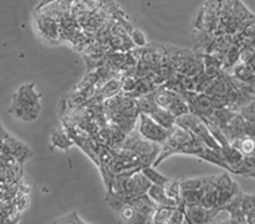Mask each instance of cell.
I'll return each mask as SVG.
<instances>
[{
  "label": "cell",
  "instance_id": "cell-1",
  "mask_svg": "<svg viewBox=\"0 0 255 224\" xmlns=\"http://www.w3.org/2000/svg\"><path fill=\"white\" fill-rule=\"evenodd\" d=\"M219 9L220 0H207L198 13L194 28L213 35L219 25Z\"/></svg>",
  "mask_w": 255,
  "mask_h": 224
},
{
  "label": "cell",
  "instance_id": "cell-2",
  "mask_svg": "<svg viewBox=\"0 0 255 224\" xmlns=\"http://www.w3.org/2000/svg\"><path fill=\"white\" fill-rule=\"evenodd\" d=\"M138 131L139 136L143 140L153 142L156 144H163L167 141L169 131L159 126L156 121H153L148 115H138Z\"/></svg>",
  "mask_w": 255,
  "mask_h": 224
},
{
  "label": "cell",
  "instance_id": "cell-3",
  "mask_svg": "<svg viewBox=\"0 0 255 224\" xmlns=\"http://www.w3.org/2000/svg\"><path fill=\"white\" fill-rule=\"evenodd\" d=\"M35 26L36 30L39 31V34L45 40L56 41L60 38V25H59L58 20L44 14L41 11L36 15Z\"/></svg>",
  "mask_w": 255,
  "mask_h": 224
},
{
  "label": "cell",
  "instance_id": "cell-4",
  "mask_svg": "<svg viewBox=\"0 0 255 224\" xmlns=\"http://www.w3.org/2000/svg\"><path fill=\"white\" fill-rule=\"evenodd\" d=\"M40 112H41V105H28V103L17 102L14 100L9 107V114L22 122L36 121L39 119Z\"/></svg>",
  "mask_w": 255,
  "mask_h": 224
},
{
  "label": "cell",
  "instance_id": "cell-5",
  "mask_svg": "<svg viewBox=\"0 0 255 224\" xmlns=\"http://www.w3.org/2000/svg\"><path fill=\"white\" fill-rule=\"evenodd\" d=\"M222 131L229 142L243 139V137L247 136L245 135V132H247V121H245L240 115L236 114L235 116L230 120L224 127L222 128Z\"/></svg>",
  "mask_w": 255,
  "mask_h": 224
},
{
  "label": "cell",
  "instance_id": "cell-6",
  "mask_svg": "<svg viewBox=\"0 0 255 224\" xmlns=\"http://www.w3.org/2000/svg\"><path fill=\"white\" fill-rule=\"evenodd\" d=\"M13 100L17 102L28 103V105H41L40 103V95L35 90L34 83H24L18 89Z\"/></svg>",
  "mask_w": 255,
  "mask_h": 224
},
{
  "label": "cell",
  "instance_id": "cell-7",
  "mask_svg": "<svg viewBox=\"0 0 255 224\" xmlns=\"http://www.w3.org/2000/svg\"><path fill=\"white\" fill-rule=\"evenodd\" d=\"M146 194L150 197L151 201H152L157 207H158V205H164V207H177L178 205V203L176 202V201L168 198V196L166 194V191H164V188L161 187V185L151 184V187L148 188Z\"/></svg>",
  "mask_w": 255,
  "mask_h": 224
},
{
  "label": "cell",
  "instance_id": "cell-8",
  "mask_svg": "<svg viewBox=\"0 0 255 224\" xmlns=\"http://www.w3.org/2000/svg\"><path fill=\"white\" fill-rule=\"evenodd\" d=\"M148 116L156 121L159 126H162L166 130L171 131L176 126V117L173 116L171 112H168L167 110L161 107H157L156 110H153Z\"/></svg>",
  "mask_w": 255,
  "mask_h": 224
},
{
  "label": "cell",
  "instance_id": "cell-9",
  "mask_svg": "<svg viewBox=\"0 0 255 224\" xmlns=\"http://www.w3.org/2000/svg\"><path fill=\"white\" fill-rule=\"evenodd\" d=\"M153 92H150V94L147 95H142V96L137 97L136 103L139 114L150 115L153 110H156V108L158 107L155 101V94H153Z\"/></svg>",
  "mask_w": 255,
  "mask_h": 224
},
{
  "label": "cell",
  "instance_id": "cell-10",
  "mask_svg": "<svg viewBox=\"0 0 255 224\" xmlns=\"http://www.w3.org/2000/svg\"><path fill=\"white\" fill-rule=\"evenodd\" d=\"M232 71H233L232 76L235 78L236 80L241 81V82L249 83V85H253V83L255 82V74H253L245 64L238 62V64L232 69Z\"/></svg>",
  "mask_w": 255,
  "mask_h": 224
},
{
  "label": "cell",
  "instance_id": "cell-11",
  "mask_svg": "<svg viewBox=\"0 0 255 224\" xmlns=\"http://www.w3.org/2000/svg\"><path fill=\"white\" fill-rule=\"evenodd\" d=\"M200 121H202V119L199 116L192 114V112H188V114L182 115V116L176 119V126L192 132Z\"/></svg>",
  "mask_w": 255,
  "mask_h": 224
},
{
  "label": "cell",
  "instance_id": "cell-12",
  "mask_svg": "<svg viewBox=\"0 0 255 224\" xmlns=\"http://www.w3.org/2000/svg\"><path fill=\"white\" fill-rule=\"evenodd\" d=\"M142 173L147 177V180L150 181L152 184H156V185H161V187H166L167 183L169 182V178H167L166 176H163V174H161L159 172L156 171L153 167L151 166H147V167H143V168L141 169Z\"/></svg>",
  "mask_w": 255,
  "mask_h": 224
},
{
  "label": "cell",
  "instance_id": "cell-13",
  "mask_svg": "<svg viewBox=\"0 0 255 224\" xmlns=\"http://www.w3.org/2000/svg\"><path fill=\"white\" fill-rule=\"evenodd\" d=\"M203 194H204V192L202 189H197V191H180L179 203L184 205H198L200 204Z\"/></svg>",
  "mask_w": 255,
  "mask_h": 224
},
{
  "label": "cell",
  "instance_id": "cell-14",
  "mask_svg": "<svg viewBox=\"0 0 255 224\" xmlns=\"http://www.w3.org/2000/svg\"><path fill=\"white\" fill-rule=\"evenodd\" d=\"M173 208L176 207H164V205H158L156 208L155 212L151 218V224H168V219Z\"/></svg>",
  "mask_w": 255,
  "mask_h": 224
},
{
  "label": "cell",
  "instance_id": "cell-15",
  "mask_svg": "<svg viewBox=\"0 0 255 224\" xmlns=\"http://www.w3.org/2000/svg\"><path fill=\"white\" fill-rule=\"evenodd\" d=\"M121 90H122V87H121V81L112 79V80H108L107 82L102 86V89L100 90L98 94L101 95V97H102L103 100H106L108 99V97L118 95Z\"/></svg>",
  "mask_w": 255,
  "mask_h": 224
},
{
  "label": "cell",
  "instance_id": "cell-16",
  "mask_svg": "<svg viewBox=\"0 0 255 224\" xmlns=\"http://www.w3.org/2000/svg\"><path fill=\"white\" fill-rule=\"evenodd\" d=\"M51 143L55 147H58V148L61 149H69L72 146L71 140L69 139V136L62 130H56L51 135Z\"/></svg>",
  "mask_w": 255,
  "mask_h": 224
},
{
  "label": "cell",
  "instance_id": "cell-17",
  "mask_svg": "<svg viewBox=\"0 0 255 224\" xmlns=\"http://www.w3.org/2000/svg\"><path fill=\"white\" fill-rule=\"evenodd\" d=\"M166 194L168 198L173 199L179 204V197H180V180L179 178H175V180H169L167 185L164 187Z\"/></svg>",
  "mask_w": 255,
  "mask_h": 224
},
{
  "label": "cell",
  "instance_id": "cell-18",
  "mask_svg": "<svg viewBox=\"0 0 255 224\" xmlns=\"http://www.w3.org/2000/svg\"><path fill=\"white\" fill-rule=\"evenodd\" d=\"M203 182H204V177L182 180L180 181V191H197V189H202Z\"/></svg>",
  "mask_w": 255,
  "mask_h": 224
},
{
  "label": "cell",
  "instance_id": "cell-19",
  "mask_svg": "<svg viewBox=\"0 0 255 224\" xmlns=\"http://www.w3.org/2000/svg\"><path fill=\"white\" fill-rule=\"evenodd\" d=\"M132 178H133V181H135V183L137 184V187H138L139 191H141L143 194L147 193L148 188H150L152 183H151L150 181L147 180V177L142 173V171L133 172Z\"/></svg>",
  "mask_w": 255,
  "mask_h": 224
},
{
  "label": "cell",
  "instance_id": "cell-20",
  "mask_svg": "<svg viewBox=\"0 0 255 224\" xmlns=\"http://www.w3.org/2000/svg\"><path fill=\"white\" fill-rule=\"evenodd\" d=\"M238 114L247 122L255 123V99L253 100L252 102H249L247 106H244V107L241 108Z\"/></svg>",
  "mask_w": 255,
  "mask_h": 224
},
{
  "label": "cell",
  "instance_id": "cell-21",
  "mask_svg": "<svg viewBox=\"0 0 255 224\" xmlns=\"http://www.w3.org/2000/svg\"><path fill=\"white\" fill-rule=\"evenodd\" d=\"M255 209V194H241V212L243 214H248L250 210Z\"/></svg>",
  "mask_w": 255,
  "mask_h": 224
},
{
  "label": "cell",
  "instance_id": "cell-22",
  "mask_svg": "<svg viewBox=\"0 0 255 224\" xmlns=\"http://www.w3.org/2000/svg\"><path fill=\"white\" fill-rule=\"evenodd\" d=\"M137 86V79H135L131 75H126L125 78L121 80V87L125 92H135Z\"/></svg>",
  "mask_w": 255,
  "mask_h": 224
},
{
  "label": "cell",
  "instance_id": "cell-23",
  "mask_svg": "<svg viewBox=\"0 0 255 224\" xmlns=\"http://www.w3.org/2000/svg\"><path fill=\"white\" fill-rule=\"evenodd\" d=\"M130 39L133 42V45L137 47H142L144 45H147V40L144 38L143 33L141 30H137V29H133L132 33L130 34Z\"/></svg>",
  "mask_w": 255,
  "mask_h": 224
},
{
  "label": "cell",
  "instance_id": "cell-24",
  "mask_svg": "<svg viewBox=\"0 0 255 224\" xmlns=\"http://www.w3.org/2000/svg\"><path fill=\"white\" fill-rule=\"evenodd\" d=\"M211 100L214 110L227 107L228 103H229V99H228L227 95H216V96H212Z\"/></svg>",
  "mask_w": 255,
  "mask_h": 224
},
{
  "label": "cell",
  "instance_id": "cell-25",
  "mask_svg": "<svg viewBox=\"0 0 255 224\" xmlns=\"http://www.w3.org/2000/svg\"><path fill=\"white\" fill-rule=\"evenodd\" d=\"M245 65H247V67L253 72V74H255V54L247 61V62H245Z\"/></svg>",
  "mask_w": 255,
  "mask_h": 224
},
{
  "label": "cell",
  "instance_id": "cell-26",
  "mask_svg": "<svg viewBox=\"0 0 255 224\" xmlns=\"http://www.w3.org/2000/svg\"><path fill=\"white\" fill-rule=\"evenodd\" d=\"M250 45H252V47H253V49L255 50V38H254V39L252 40V44H250Z\"/></svg>",
  "mask_w": 255,
  "mask_h": 224
}]
</instances>
